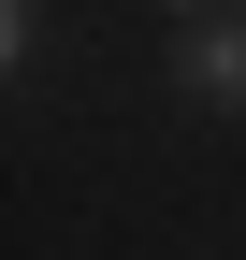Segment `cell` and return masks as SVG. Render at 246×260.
I'll use <instances>...</instances> for the list:
<instances>
[{
    "label": "cell",
    "mask_w": 246,
    "mask_h": 260,
    "mask_svg": "<svg viewBox=\"0 0 246 260\" xmlns=\"http://www.w3.org/2000/svg\"><path fill=\"white\" fill-rule=\"evenodd\" d=\"M174 87L203 116H246V15H174Z\"/></svg>",
    "instance_id": "6da1fadb"
},
{
    "label": "cell",
    "mask_w": 246,
    "mask_h": 260,
    "mask_svg": "<svg viewBox=\"0 0 246 260\" xmlns=\"http://www.w3.org/2000/svg\"><path fill=\"white\" fill-rule=\"evenodd\" d=\"M29 58H44V15H29V0H0V73H29Z\"/></svg>",
    "instance_id": "7a4b0ae2"
},
{
    "label": "cell",
    "mask_w": 246,
    "mask_h": 260,
    "mask_svg": "<svg viewBox=\"0 0 246 260\" xmlns=\"http://www.w3.org/2000/svg\"><path fill=\"white\" fill-rule=\"evenodd\" d=\"M232 15H246V0H232Z\"/></svg>",
    "instance_id": "277c9868"
},
{
    "label": "cell",
    "mask_w": 246,
    "mask_h": 260,
    "mask_svg": "<svg viewBox=\"0 0 246 260\" xmlns=\"http://www.w3.org/2000/svg\"><path fill=\"white\" fill-rule=\"evenodd\" d=\"M160 15H218V0H160Z\"/></svg>",
    "instance_id": "3957f363"
}]
</instances>
